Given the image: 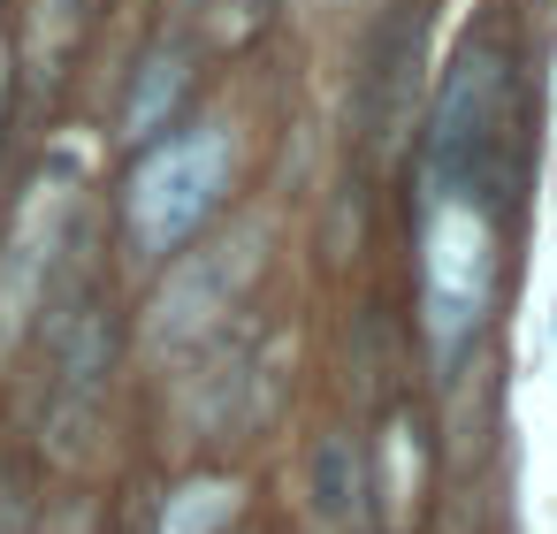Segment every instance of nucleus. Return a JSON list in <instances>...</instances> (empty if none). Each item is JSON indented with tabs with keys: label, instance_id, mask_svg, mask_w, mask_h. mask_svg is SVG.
Returning <instances> with one entry per match:
<instances>
[{
	"label": "nucleus",
	"instance_id": "f257e3e1",
	"mask_svg": "<svg viewBox=\"0 0 557 534\" xmlns=\"http://www.w3.org/2000/svg\"><path fill=\"white\" fill-rule=\"evenodd\" d=\"M237 184V131L222 115H184L176 131H161L153 146L131 153L123 169V252L138 268H169L184 260L230 207Z\"/></svg>",
	"mask_w": 557,
	"mask_h": 534
},
{
	"label": "nucleus",
	"instance_id": "f03ea898",
	"mask_svg": "<svg viewBox=\"0 0 557 534\" xmlns=\"http://www.w3.org/2000/svg\"><path fill=\"white\" fill-rule=\"evenodd\" d=\"M504 184H420V336L435 367H458L488 328L504 275Z\"/></svg>",
	"mask_w": 557,
	"mask_h": 534
},
{
	"label": "nucleus",
	"instance_id": "7ed1b4c3",
	"mask_svg": "<svg viewBox=\"0 0 557 534\" xmlns=\"http://www.w3.org/2000/svg\"><path fill=\"white\" fill-rule=\"evenodd\" d=\"M245 283V237H199V260L184 268V260H169L161 268V290H153V321H146V336H153V351H176V344H191V336H207L214 321H222V306H230V290Z\"/></svg>",
	"mask_w": 557,
	"mask_h": 534
},
{
	"label": "nucleus",
	"instance_id": "20e7f679",
	"mask_svg": "<svg viewBox=\"0 0 557 534\" xmlns=\"http://www.w3.org/2000/svg\"><path fill=\"white\" fill-rule=\"evenodd\" d=\"M191 92H199V47H191V39H161V47H146V62H138L131 92H123V115H115L123 146L138 153V146H153L161 131H176Z\"/></svg>",
	"mask_w": 557,
	"mask_h": 534
},
{
	"label": "nucleus",
	"instance_id": "39448f33",
	"mask_svg": "<svg viewBox=\"0 0 557 534\" xmlns=\"http://www.w3.org/2000/svg\"><path fill=\"white\" fill-rule=\"evenodd\" d=\"M146 534H245V488L230 473H191L169 496H153Z\"/></svg>",
	"mask_w": 557,
	"mask_h": 534
},
{
	"label": "nucleus",
	"instance_id": "423d86ee",
	"mask_svg": "<svg viewBox=\"0 0 557 534\" xmlns=\"http://www.w3.org/2000/svg\"><path fill=\"white\" fill-rule=\"evenodd\" d=\"M367 496H374V519H389V526L420 504V427H412V412L382 420V443H374V465H367Z\"/></svg>",
	"mask_w": 557,
	"mask_h": 534
},
{
	"label": "nucleus",
	"instance_id": "0eeeda50",
	"mask_svg": "<svg viewBox=\"0 0 557 534\" xmlns=\"http://www.w3.org/2000/svg\"><path fill=\"white\" fill-rule=\"evenodd\" d=\"M313 511L336 526H374V496H367V465L344 435H321L313 450Z\"/></svg>",
	"mask_w": 557,
	"mask_h": 534
},
{
	"label": "nucleus",
	"instance_id": "6e6552de",
	"mask_svg": "<svg viewBox=\"0 0 557 534\" xmlns=\"http://www.w3.org/2000/svg\"><path fill=\"white\" fill-rule=\"evenodd\" d=\"M199 9H214V0H199Z\"/></svg>",
	"mask_w": 557,
	"mask_h": 534
}]
</instances>
